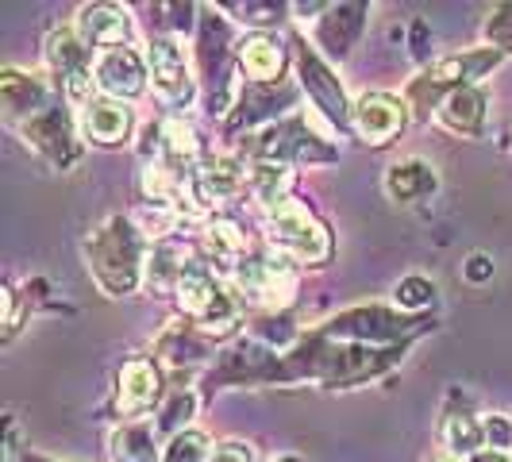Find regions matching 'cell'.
<instances>
[{
  "label": "cell",
  "instance_id": "6da1fadb",
  "mask_svg": "<svg viewBox=\"0 0 512 462\" xmlns=\"http://www.w3.org/2000/svg\"><path fill=\"white\" fill-rule=\"evenodd\" d=\"M85 255H89L93 278H97L112 297L135 289L139 270H143V239H139V231L131 228V220L112 216L104 228H97L85 239Z\"/></svg>",
  "mask_w": 512,
  "mask_h": 462
},
{
  "label": "cell",
  "instance_id": "7a4b0ae2",
  "mask_svg": "<svg viewBox=\"0 0 512 462\" xmlns=\"http://www.w3.org/2000/svg\"><path fill=\"white\" fill-rule=\"evenodd\" d=\"M266 235L282 255L320 266L332 255V235L328 228L308 212L301 201H282V205L266 208Z\"/></svg>",
  "mask_w": 512,
  "mask_h": 462
},
{
  "label": "cell",
  "instance_id": "3957f363",
  "mask_svg": "<svg viewBox=\"0 0 512 462\" xmlns=\"http://www.w3.org/2000/svg\"><path fill=\"white\" fill-rule=\"evenodd\" d=\"M178 305L185 316H193L197 320V328H205V332H216L224 335L235 328V320H239V305H235V297H231L224 285L216 282L212 274H208V266L201 262H193L185 274H181L178 282Z\"/></svg>",
  "mask_w": 512,
  "mask_h": 462
},
{
  "label": "cell",
  "instance_id": "277c9868",
  "mask_svg": "<svg viewBox=\"0 0 512 462\" xmlns=\"http://www.w3.org/2000/svg\"><path fill=\"white\" fill-rule=\"evenodd\" d=\"M497 62H501V51H497V47L470 51V54H451V58L436 62L432 70H424V74L412 81L409 101L412 104H428V101H436L443 89H451V93L470 89V85H474L478 77H486Z\"/></svg>",
  "mask_w": 512,
  "mask_h": 462
},
{
  "label": "cell",
  "instance_id": "5b68a950",
  "mask_svg": "<svg viewBox=\"0 0 512 462\" xmlns=\"http://www.w3.org/2000/svg\"><path fill=\"white\" fill-rule=\"evenodd\" d=\"M235 285L243 297H251L255 305L266 308H282L293 301L297 293V278L293 270L278 262V258H247L235 266Z\"/></svg>",
  "mask_w": 512,
  "mask_h": 462
},
{
  "label": "cell",
  "instance_id": "8992f818",
  "mask_svg": "<svg viewBox=\"0 0 512 462\" xmlns=\"http://www.w3.org/2000/svg\"><path fill=\"white\" fill-rule=\"evenodd\" d=\"M47 62L51 70L62 77L66 93L74 101L89 104V85H93V70H89V47L81 43L74 27H58L51 39H47Z\"/></svg>",
  "mask_w": 512,
  "mask_h": 462
},
{
  "label": "cell",
  "instance_id": "52a82bcc",
  "mask_svg": "<svg viewBox=\"0 0 512 462\" xmlns=\"http://www.w3.org/2000/svg\"><path fill=\"white\" fill-rule=\"evenodd\" d=\"M147 77H151V70L143 66V58L131 51V47L104 51L93 62V81H97V89H101L104 97H112V101L139 97L147 89Z\"/></svg>",
  "mask_w": 512,
  "mask_h": 462
},
{
  "label": "cell",
  "instance_id": "ba28073f",
  "mask_svg": "<svg viewBox=\"0 0 512 462\" xmlns=\"http://www.w3.org/2000/svg\"><path fill=\"white\" fill-rule=\"evenodd\" d=\"M243 185H251V174H247L239 162H231V158H208L201 170H193V174L185 178V189H181V193H189V197L197 201V212H201V208H208V205H220V201L239 197Z\"/></svg>",
  "mask_w": 512,
  "mask_h": 462
},
{
  "label": "cell",
  "instance_id": "9c48e42d",
  "mask_svg": "<svg viewBox=\"0 0 512 462\" xmlns=\"http://www.w3.org/2000/svg\"><path fill=\"white\" fill-rule=\"evenodd\" d=\"M151 81L154 93L166 104H189L193 101V77L185 66V51L174 39H154L151 43Z\"/></svg>",
  "mask_w": 512,
  "mask_h": 462
},
{
  "label": "cell",
  "instance_id": "30bf717a",
  "mask_svg": "<svg viewBox=\"0 0 512 462\" xmlns=\"http://www.w3.org/2000/svg\"><path fill=\"white\" fill-rule=\"evenodd\" d=\"M74 31L81 35V43L89 51L93 47H101V54L120 51V47H128L131 39V16L124 8H116V4H85L77 12Z\"/></svg>",
  "mask_w": 512,
  "mask_h": 462
},
{
  "label": "cell",
  "instance_id": "8fae6325",
  "mask_svg": "<svg viewBox=\"0 0 512 462\" xmlns=\"http://www.w3.org/2000/svg\"><path fill=\"white\" fill-rule=\"evenodd\" d=\"M351 120H355V128H359L366 143L382 147V143H389L397 131L405 128V104L397 101V97H389V93H366L351 108Z\"/></svg>",
  "mask_w": 512,
  "mask_h": 462
},
{
  "label": "cell",
  "instance_id": "7c38bea8",
  "mask_svg": "<svg viewBox=\"0 0 512 462\" xmlns=\"http://www.w3.org/2000/svg\"><path fill=\"white\" fill-rule=\"evenodd\" d=\"M27 143L35 147V151H43L51 162L58 166H70L77 158V143H74V124H70V116L62 112V108H47V112H39L35 120H27Z\"/></svg>",
  "mask_w": 512,
  "mask_h": 462
},
{
  "label": "cell",
  "instance_id": "4fadbf2b",
  "mask_svg": "<svg viewBox=\"0 0 512 462\" xmlns=\"http://www.w3.org/2000/svg\"><path fill=\"white\" fill-rule=\"evenodd\" d=\"M81 131H85V139L104 143V147L124 143L131 135V108L124 101H112V97L81 104Z\"/></svg>",
  "mask_w": 512,
  "mask_h": 462
},
{
  "label": "cell",
  "instance_id": "5bb4252c",
  "mask_svg": "<svg viewBox=\"0 0 512 462\" xmlns=\"http://www.w3.org/2000/svg\"><path fill=\"white\" fill-rule=\"evenodd\" d=\"M0 101H4V112L16 120V116H39L47 112V85L35 74H24V70H4L0 74Z\"/></svg>",
  "mask_w": 512,
  "mask_h": 462
},
{
  "label": "cell",
  "instance_id": "9a60e30c",
  "mask_svg": "<svg viewBox=\"0 0 512 462\" xmlns=\"http://www.w3.org/2000/svg\"><path fill=\"white\" fill-rule=\"evenodd\" d=\"M158 370H154L147 359H131L124 362V370H120V393H116V409L124 412V416H135V412H143L147 405H154V397H158Z\"/></svg>",
  "mask_w": 512,
  "mask_h": 462
},
{
  "label": "cell",
  "instance_id": "2e32d148",
  "mask_svg": "<svg viewBox=\"0 0 512 462\" xmlns=\"http://www.w3.org/2000/svg\"><path fill=\"white\" fill-rule=\"evenodd\" d=\"M436 185H439L436 170H432L428 162H420V158L393 162V166L385 170V193H389L393 201H401V205H412V201L436 193Z\"/></svg>",
  "mask_w": 512,
  "mask_h": 462
},
{
  "label": "cell",
  "instance_id": "e0dca14e",
  "mask_svg": "<svg viewBox=\"0 0 512 462\" xmlns=\"http://www.w3.org/2000/svg\"><path fill=\"white\" fill-rule=\"evenodd\" d=\"M112 459L116 462H162L158 451V424L151 420H128L112 432Z\"/></svg>",
  "mask_w": 512,
  "mask_h": 462
},
{
  "label": "cell",
  "instance_id": "ac0fdd59",
  "mask_svg": "<svg viewBox=\"0 0 512 462\" xmlns=\"http://www.w3.org/2000/svg\"><path fill=\"white\" fill-rule=\"evenodd\" d=\"M158 151H162V166L174 170L178 178H189L197 166V135L181 120H166L158 128Z\"/></svg>",
  "mask_w": 512,
  "mask_h": 462
},
{
  "label": "cell",
  "instance_id": "d6986e66",
  "mask_svg": "<svg viewBox=\"0 0 512 462\" xmlns=\"http://www.w3.org/2000/svg\"><path fill=\"white\" fill-rule=\"evenodd\" d=\"M486 120V93L482 89H459V93H447V101L439 104V124L447 131H459V135H474Z\"/></svg>",
  "mask_w": 512,
  "mask_h": 462
},
{
  "label": "cell",
  "instance_id": "ffe728a7",
  "mask_svg": "<svg viewBox=\"0 0 512 462\" xmlns=\"http://www.w3.org/2000/svg\"><path fill=\"white\" fill-rule=\"evenodd\" d=\"M301 74H305V85L312 89V97H316V104L332 116L335 124H343L347 120V104H343V89L332 81V74L308 54V47H301Z\"/></svg>",
  "mask_w": 512,
  "mask_h": 462
},
{
  "label": "cell",
  "instance_id": "44dd1931",
  "mask_svg": "<svg viewBox=\"0 0 512 462\" xmlns=\"http://www.w3.org/2000/svg\"><path fill=\"white\" fill-rule=\"evenodd\" d=\"M205 251L212 262L228 266L231 274H235V266L247 262V235L235 228L231 220H212L205 228Z\"/></svg>",
  "mask_w": 512,
  "mask_h": 462
},
{
  "label": "cell",
  "instance_id": "7402d4cb",
  "mask_svg": "<svg viewBox=\"0 0 512 462\" xmlns=\"http://www.w3.org/2000/svg\"><path fill=\"white\" fill-rule=\"evenodd\" d=\"M239 62H243V70L255 77V81H274V77L282 74L285 54H282V47H278V39H270V35H251V39L239 47Z\"/></svg>",
  "mask_w": 512,
  "mask_h": 462
},
{
  "label": "cell",
  "instance_id": "603a6c76",
  "mask_svg": "<svg viewBox=\"0 0 512 462\" xmlns=\"http://www.w3.org/2000/svg\"><path fill=\"white\" fill-rule=\"evenodd\" d=\"M289 189H293V170H289L285 162H258L255 170H251V193H255L266 208L289 201V197H285Z\"/></svg>",
  "mask_w": 512,
  "mask_h": 462
},
{
  "label": "cell",
  "instance_id": "cb8c5ba5",
  "mask_svg": "<svg viewBox=\"0 0 512 462\" xmlns=\"http://www.w3.org/2000/svg\"><path fill=\"white\" fill-rule=\"evenodd\" d=\"M193 262H189V251L181 247V243H158L151 255V285L154 289H178L181 274L189 270Z\"/></svg>",
  "mask_w": 512,
  "mask_h": 462
},
{
  "label": "cell",
  "instance_id": "d4e9b609",
  "mask_svg": "<svg viewBox=\"0 0 512 462\" xmlns=\"http://www.w3.org/2000/svg\"><path fill=\"white\" fill-rule=\"evenodd\" d=\"M439 436L447 443L451 455H478V447L486 443V432H482V420L474 416H447Z\"/></svg>",
  "mask_w": 512,
  "mask_h": 462
},
{
  "label": "cell",
  "instance_id": "484cf974",
  "mask_svg": "<svg viewBox=\"0 0 512 462\" xmlns=\"http://www.w3.org/2000/svg\"><path fill=\"white\" fill-rule=\"evenodd\" d=\"M208 439L201 432H178V436L170 439V447H166V455L162 462H208Z\"/></svg>",
  "mask_w": 512,
  "mask_h": 462
},
{
  "label": "cell",
  "instance_id": "4316f807",
  "mask_svg": "<svg viewBox=\"0 0 512 462\" xmlns=\"http://www.w3.org/2000/svg\"><path fill=\"white\" fill-rule=\"evenodd\" d=\"M432 297H436V289H432V282H424V278H405V282L397 285V301L409 308L432 305Z\"/></svg>",
  "mask_w": 512,
  "mask_h": 462
},
{
  "label": "cell",
  "instance_id": "83f0119b",
  "mask_svg": "<svg viewBox=\"0 0 512 462\" xmlns=\"http://www.w3.org/2000/svg\"><path fill=\"white\" fill-rule=\"evenodd\" d=\"M482 432H486V439L493 443V451H505V455H509V447H512V420L505 416V412H497V416H486V420H482Z\"/></svg>",
  "mask_w": 512,
  "mask_h": 462
},
{
  "label": "cell",
  "instance_id": "f1b7e54d",
  "mask_svg": "<svg viewBox=\"0 0 512 462\" xmlns=\"http://www.w3.org/2000/svg\"><path fill=\"white\" fill-rule=\"evenodd\" d=\"M489 39H493V47L512 51V4L497 8V16L489 20Z\"/></svg>",
  "mask_w": 512,
  "mask_h": 462
},
{
  "label": "cell",
  "instance_id": "f546056e",
  "mask_svg": "<svg viewBox=\"0 0 512 462\" xmlns=\"http://www.w3.org/2000/svg\"><path fill=\"white\" fill-rule=\"evenodd\" d=\"M208 462H255V447L251 443H239V439H228V443L212 447Z\"/></svg>",
  "mask_w": 512,
  "mask_h": 462
},
{
  "label": "cell",
  "instance_id": "4dcf8cb0",
  "mask_svg": "<svg viewBox=\"0 0 512 462\" xmlns=\"http://www.w3.org/2000/svg\"><path fill=\"white\" fill-rule=\"evenodd\" d=\"M466 274H470V278H486V274H489V262L482 255H474V258H470V270H466Z\"/></svg>",
  "mask_w": 512,
  "mask_h": 462
},
{
  "label": "cell",
  "instance_id": "1f68e13d",
  "mask_svg": "<svg viewBox=\"0 0 512 462\" xmlns=\"http://www.w3.org/2000/svg\"><path fill=\"white\" fill-rule=\"evenodd\" d=\"M470 462H512V455H505V451H478Z\"/></svg>",
  "mask_w": 512,
  "mask_h": 462
},
{
  "label": "cell",
  "instance_id": "d6a6232c",
  "mask_svg": "<svg viewBox=\"0 0 512 462\" xmlns=\"http://www.w3.org/2000/svg\"><path fill=\"white\" fill-rule=\"evenodd\" d=\"M436 462H462L459 455H443V459H436Z\"/></svg>",
  "mask_w": 512,
  "mask_h": 462
},
{
  "label": "cell",
  "instance_id": "836d02e7",
  "mask_svg": "<svg viewBox=\"0 0 512 462\" xmlns=\"http://www.w3.org/2000/svg\"><path fill=\"white\" fill-rule=\"evenodd\" d=\"M282 462H301V459H282Z\"/></svg>",
  "mask_w": 512,
  "mask_h": 462
}]
</instances>
